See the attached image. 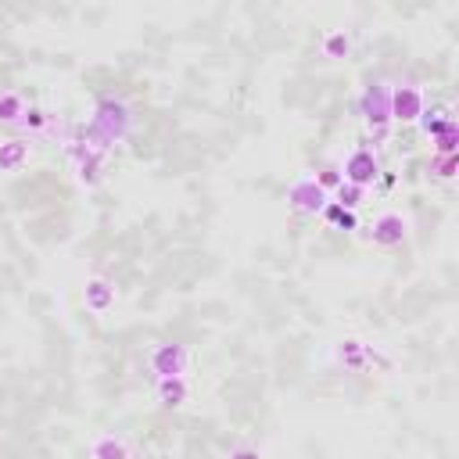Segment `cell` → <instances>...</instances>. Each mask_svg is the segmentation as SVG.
Here are the masks:
<instances>
[{"mask_svg":"<svg viewBox=\"0 0 459 459\" xmlns=\"http://www.w3.org/2000/svg\"><path fill=\"white\" fill-rule=\"evenodd\" d=\"M387 93L391 86L384 82H369L359 97V115H362V126H366V136L373 143H384L391 136V104H387Z\"/></svg>","mask_w":459,"mask_h":459,"instance_id":"obj_1","label":"cell"},{"mask_svg":"<svg viewBox=\"0 0 459 459\" xmlns=\"http://www.w3.org/2000/svg\"><path fill=\"white\" fill-rule=\"evenodd\" d=\"M147 373H151V380L190 377V348L183 341H158L147 351Z\"/></svg>","mask_w":459,"mask_h":459,"instance_id":"obj_2","label":"cell"},{"mask_svg":"<svg viewBox=\"0 0 459 459\" xmlns=\"http://www.w3.org/2000/svg\"><path fill=\"white\" fill-rule=\"evenodd\" d=\"M65 147H68V161H72V169H75V179H79L82 186H97V183L104 179L108 154L97 151V147H90V143H82L79 136H68Z\"/></svg>","mask_w":459,"mask_h":459,"instance_id":"obj_3","label":"cell"},{"mask_svg":"<svg viewBox=\"0 0 459 459\" xmlns=\"http://www.w3.org/2000/svg\"><path fill=\"white\" fill-rule=\"evenodd\" d=\"M366 240L373 247H402L409 240V219L402 212H380L366 226Z\"/></svg>","mask_w":459,"mask_h":459,"instance_id":"obj_4","label":"cell"},{"mask_svg":"<svg viewBox=\"0 0 459 459\" xmlns=\"http://www.w3.org/2000/svg\"><path fill=\"white\" fill-rule=\"evenodd\" d=\"M380 172H384V169H380V161H377V154H373V147H369V143L351 147V154H348V158H344V165H341L344 183L362 186V190H366V186H373Z\"/></svg>","mask_w":459,"mask_h":459,"instance_id":"obj_5","label":"cell"},{"mask_svg":"<svg viewBox=\"0 0 459 459\" xmlns=\"http://www.w3.org/2000/svg\"><path fill=\"white\" fill-rule=\"evenodd\" d=\"M287 204H290V212L294 215H316V212H323V204H326V194L319 190V183L312 179V176H298L290 186H287Z\"/></svg>","mask_w":459,"mask_h":459,"instance_id":"obj_6","label":"cell"},{"mask_svg":"<svg viewBox=\"0 0 459 459\" xmlns=\"http://www.w3.org/2000/svg\"><path fill=\"white\" fill-rule=\"evenodd\" d=\"M57 126H61L57 111H50V108H43V104H25V111H22V118H18V126H14V133H22V140H25V136H29V140H43V136L57 133Z\"/></svg>","mask_w":459,"mask_h":459,"instance_id":"obj_7","label":"cell"},{"mask_svg":"<svg viewBox=\"0 0 459 459\" xmlns=\"http://www.w3.org/2000/svg\"><path fill=\"white\" fill-rule=\"evenodd\" d=\"M333 359H337L344 369L366 373V369H373V362L380 359V348H377V344H366V341H359V337H344V341L333 344Z\"/></svg>","mask_w":459,"mask_h":459,"instance_id":"obj_8","label":"cell"},{"mask_svg":"<svg viewBox=\"0 0 459 459\" xmlns=\"http://www.w3.org/2000/svg\"><path fill=\"white\" fill-rule=\"evenodd\" d=\"M387 104H391V122H416L420 111L427 108V97L420 86L405 82V86H394L387 93Z\"/></svg>","mask_w":459,"mask_h":459,"instance_id":"obj_9","label":"cell"},{"mask_svg":"<svg viewBox=\"0 0 459 459\" xmlns=\"http://www.w3.org/2000/svg\"><path fill=\"white\" fill-rule=\"evenodd\" d=\"M86 459H136L129 441L122 434H111V430H100L90 437L86 445Z\"/></svg>","mask_w":459,"mask_h":459,"instance_id":"obj_10","label":"cell"},{"mask_svg":"<svg viewBox=\"0 0 459 459\" xmlns=\"http://www.w3.org/2000/svg\"><path fill=\"white\" fill-rule=\"evenodd\" d=\"M82 305L93 312V316H104L115 308V283L104 280V276H90L82 283Z\"/></svg>","mask_w":459,"mask_h":459,"instance_id":"obj_11","label":"cell"},{"mask_svg":"<svg viewBox=\"0 0 459 459\" xmlns=\"http://www.w3.org/2000/svg\"><path fill=\"white\" fill-rule=\"evenodd\" d=\"M190 377H165V380H154V398L161 409H183L190 402Z\"/></svg>","mask_w":459,"mask_h":459,"instance_id":"obj_12","label":"cell"},{"mask_svg":"<svg viewBox=\"0 0 459 459\" xmlns=\"http://www.w3.org/2000/svg\"><path fill=\"white\" fill-rule=\"evenodd\" d=\"M416 122H420V133H423L427 140H437V136H445V133L455 129V115H452V108H445V104L423 108Z\"/></svg>","mask_w":459,"mask_h":459,"instance_id":"obj_13","label":"cell"},{"mask_svg":"<svg viewBox=\"0 0 459 459\" xmlns=\"http://www.w3.org/2000/svg\"><path fill=\"white\" fill-rule=\"evenodd\" d=\"M32 158V140H0V172H18Z\"/></svg>","mask_w":459,"mask_h":459,"instance_id":"obj_14","label":"cell"},{"mask_svg":"<svg viewBox=\"0 0 459 459\" xmlns=\"http://www.w3.org/2000/svg\"><path fill=\"white\" fill-rule=\"evenodd\" d=\"M351 47H355V39H351L344 29H330V32H323V36H319V50H323V57H330V61L348 57V54H351Z\"/></svg>","mask_w":459,"mask_h":459,"instance_id":"obj_15","label":"cell"},{"mask_svg":"<svg viewBox=\"0 0 459 459\" xmlns=\"http://www.w3.org/2000/svg\"><path fill=\"white\" fill-rule=\"evenodd\" d=\"M22 111H25V97L18 90H0V126L14 129L18 118H22Z\"/></svg>","mask_w":459,"mask_h":459,"instance_id":"obj_16","label":"cell"},{"mask_svg":"<svg viewBox=\"0 0 459 459\" xmlns=\"http://www.w3.org/2000/svg\"><path fill=\"white\" fill-rule=\"evenodd\" d=\"M323 219H326L333 230H344V233L359 230V215H355L351 208H341L337 201H326V204H323Z\"/></svg>","mask_w":459,"mask_h":459,"instance_id":"obj_17","label":"cell"},{"mask_svg":"<svg viewBox=\"0 0 459 459\" xmlns=\"http://www.w3.org/2000/svg\"><path fill=\"white\" fill-rule=\"evenodd\" d=\"M312 179L319 183V190H323V194H330V190H337V186L344 183V176H341V165H333V161H326V165H323V169H319Z\"/></svg>","mask_w":459,"mask_h":459,"instance_id":"obj_18","label":"cell"},{"mask_svg":"<svg viewBox=\"0 0 459 459\" xmlns=\"http://www.w3.org/2000/svg\"><path fill=\"white\" fill-rule=\"evenodd\" d=\"M333 197H337V204H341V208H351V212H355V208L362 204L366 190H362V186H351V183H341V186L333 190Z\"/></svg>","mask_w":459,"mask_h":459,"instance_id":"obj_19","label":"cell"},{"mask_svg":"<svg viewBox=\"0 0 459 459\" xmlns=\"http://www.w3.org/2000/svg\"><path fill=\"white\" fill-rule=\"evenodd\" d=\"M430 165H434V176L437 179H452L455 176V154H434Z\"/></svg>","mask_w":459,"mask_h":459,"instance_id":"obj_20","label":"cell"},{"mask_svg":"<svg viewBox=\"0 0 459 459\" xmlns=\"http://www.w3.org/2000/svg\"><path fill=\"white\" fill-rule=\"evenodd\" d=\"M230 459H262V455H258V448L240 445V448H233V452H230Z\"/></svg>","mask_w":459,"mask_h":459,"instance_id":"obj_21","label":"cell"}]
</instances>
